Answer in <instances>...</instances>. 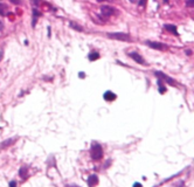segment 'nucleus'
I'll list each match as a JSON object with an SVG mask.
<instances>
[{"label":"nucleus","mask_w":194,"mask_h":187,"mask_svg":"<svg viewBox=\"0 0 194 187\" xmlns=\"http://www.w3.org/2000/svg\"><path fill=\"white\" fill-rule=\"evenodd\" d=\"M15 143V139L14 138H9V139H6L5 142H2L0 144V150H4V149H7L8 146H11L12 144Z\"/></svg>","instance_id":"nucleus-9"},{"label":"nucleus","mask_w":194,"mask_h":187,"mask_svg":"<svg viewBox=\"0 0 194 187\" xmlns=\"http://www.w3.org/2000/svg\"><path fill=\"white\" fill-rule=\"evenodd\" d=\"M72 187H79V186H72Z\"/></svg>","instance_id":"nucleus-29"},{"label":"nucleus","mask_w":194,"mask_h":187,"mask_svg":"<svg viewBox=\"0 0 194 187\" xmlns=\"http://www.w3.org/2000/svg\"><path fill=\"white\" fill-rule=\"evenodd\" d=\"M186 6L187 7H194V0H187L186 1Z\"/></svg>","instance_id":"nucleus-17"},{"label":"nucleus","mask_w":194,"mask_h":187,"mask_svg":"<svg viewBox=\"0 0 194 187\" xmlns=\"http://www.w3.org/2000/svg\"><path fill=\"white\" fill-rule=\"evenodd\" d=\"M145 45L149 46V47H151V48H153V49H157V50H164V49L167 48L164 43H161V42H154V41H146Z\"/></svg>","instance_id":"nucleus-6"},{"label":"nucleus","mask_w":194,"mask_h":187,"mask_svg":"<svg viewBox=\"0 0 194 187\" xmlns=\"http://www.w3.org/2000/svg\"><path fill=\"white\" fill-rule=\"evenodd\" d=\"M127 56H130L132 60H135L138 64H143V66H147V63L145 62L144 57H142V55H139L138 53L136 52H131V53H127Z\"/></svg>","instance_id":"nucleus-5"},{"label":"nucleus","mask_w":194,"mask_h":187,"mask_svg":"<svg viewBox=\"0 0 194 187\" xmlns=\"http://www.w3.org/2000/svg\"><path fill=\"white\" fill-rule=\"evenodd\" d=\"M98 2H104V1H113V0H97Z\"/></svg>","instance_id":"nucleus-25"},{"label":"nucleus","mask_w":194,"mask_h":187,"mask_svg":"<svg viewBox=\"0 0 194 187\" xmlns=\"http://www.w3.org/2000/svg\"><path fill=\"white\" fill-rule=\"evenodd\" d=\"M186 54H187V55H191V54H192V50H186Z\"/></svg>","instance_id":"nucleus-26"},{"label":"nucleus","mask_w":194,"mask_h":187,"mask_svg":"<svg viewBox=\"0 0 194 187\" xmlns=\"http://www.w3.org/2000/svg\"><path fill=\"white\" fill-rule=\"evenodd\" d=\"M27 172H28V170H27L26 167H21L20 171H19V174H20V177H21L22 179H26V178H27Z\"/></svg>","instance_id":"nucleus-15"},{"label":"nucleus","mask_w":194,"mask_h":187,"mask_svg":"<svg viewBox=\"0 0 194 187\" xmlns=\"http://www.w3.org/2000/svg\"><path fill=\"white\" fill-rule=\"evenodd\" d=\"M79 76H80V79H84V77H86V74H84V73H80Z\"/></svg>","instance_id":"nucleus-21"},{"label":"nucleus","mask_w":194,"mask_h":187,"mask_svg":"<svg viewBox=\"0 0 194 187\" xmlns=\"http://www.w3.org/2000/svg\"><path fill=\"white\" fill-rule=\"evenodd\" d=\"M97 183H98V177L96 174H93L88 178V186L89 187H95L97 185Z\"/></svg>","instance_id":"nucleus-10"},{"label":"nucleus","mask_w":194,"mask_h":187,"mask_svg":"<svg viewBox=\"0 0 194 187\" xmlns=\"http://www.w3.org/2000/svg\"><path fill=\"white\" fill-rule=\"evenodd\" d=\"M103 98L105 101H108V102H112V101H115L117 98V95L113 93L112 91H110V90H108V91H105L103 93Z\"/></svg>","instance_id":"nucleus-8"},{"label":"nucleus","mask_w":194,"mask_h":187,"mask_svg":"<svg viewBox=\"0 0 194 187\" xmlns=\"http://www.w3.org/2000/svg\"><path fill=\"white\" fill-rule=\"evenodd\" d=\"M146 1H147V0H139V1H138V5H139L140 7H144V6L146 5Z\"/></svg>","instance_id":"nucleus-18"},{"label":"nucleus","mask_w":194,"mask_h":187,"mask_svg":"<svg viewBox=\"0 0 194 187\" xmlns=\"http://www.w3.org/2000/svg\"><path fill=\"white\" fill-rule=\"evenodd\" d=\"M129 1H130V2H132V4H135V2H137L138 0H129Z\"/></svg>","instance_id":"nucleus-27"},{"label":"nucleus","mask_w":194,"mask_h":187,"mask_svg":"<svg viewBox=\"0 0 194 187\" xmlns=\"http://www.w3.org/2000/svg\"><path fill=\"white\" fill-rule=\"evenodd\" d=\"M41 15H42L41 12H40L38 8L33 7V9H32V27H33V28H35L36 22H38V19L41 18Z\"/></svg>","instance_id":"nucleus-7"},{"label":"nucleus","mask_w":194,"mask_h":187,"mask_svg":"<svg viewBox=\"0 0 194 187\" xmlns=\"http://www.w3.org/2000/svg\"><path fill=\"white\" fill-rule=\"evenodd\" d=\"M106 36L112 40H118V41H131L132 38L127 33L123 32H117V33H106Z\"/></svg>","instance_id":"nucleus-2"},{"label":"nucleus","mask_w":194,"mask_h":187,"mask_svg":"<svg viewBox=\"0 0 194 187\" xmlns=\"http://www.w3.org/2000/svg\"><path fill=\"white\" fill-rule=\"evenodd\" d=\"M2 56H4V52L1 50V52H0V61H1V59H2Z\"/></svg>","instance_id":"nucleus-24"},{"label":"nucleus","mask_w":194,"mask_h":187,"mask_svg":"<svg viewBox=\"0 0 194 187\" xmlns=\"http://www.w3.org/2000/svg\"><path fill=\"white\" fill-rule=\"evenodd\" d=\"M90 154H91V158H93L94 160H101V159L103 158V149H102V146H101L98 143H96V142H94V143L91 144Z\"/></svg>","instance_id":"nucleus-1"},{"label":"nucleus","mask_w":194,"mask_h":187,"mask_svg":"<svg viewBox=\"0 0 194 187\" xmlns=\"http://www.w3.org/2000/svg\"><path fill=\"white\" fill-rule=\"evenodd\" d=\"M9 187H16V183L15 181H11L9 183Z\"/></svg>","instance_id":"nucleus-20"},{"label":"nucleus","mask_w":194,"mask_h":187,"mask_svg":"<svg viewBox=\"0 0 194 187\" xmlns=\"http://www.w3.org/2000/svg\"><path fill=\"white\" fill-rule=\"evenodd\" d=\"M164 2H165V4H167V2H169V0H164Z\"/></svg>","instance_id":"nucleus-28"},{"label":"nucleus","mask_w":194,"mask_h":187,"mask_svg":"<svg viewBox=\"0 0 194 187\" xmlns=\"http://www.w3.org/2000/svg\"><path fill=\"white\" fill-rule=\"evenodd\" d=\"M117 11L115 7L112 6H108V5H104V6H101V16L103 19H108L110 16H112L113 14H116Z\"/></svg>","instance_id":"nucleus-3"},{"label":"nucleus","mask_w":194,"mask_h":187,"mask_svg":"<svg viewBox=\"0 0 194 187\" xmlns=\"http://www.w3.org/2000/svg\"><path fill=\"white\" fill-rule=\"evenodd\" d=\"M164 27H165V29H167L169 32H171L173 35H176V36L179 35L178 32H177V26H176V25H169V23H166Z\"/></svg>","instance_id":"nucleus-11"},{"label":"nucleus","mask_w":194,"mask_h":187,"mask_svg":"<svg viewBox=\"0 0 194 187\" xmlns=\"http://www.w3.org/2000/svg\"><path fill=\"white\" fill-rule=\"evenodd\" d=\"M88 59H89V61H91V62L96 61V60L99 59V53H98L97 50H93V52H90V53H89V55H88Z\"/></svg>","instance_id":"nucleus-12"},{"label":"nucleus","mask_w":194,"mask_h":187,"mask_svg":"<svg viewBox=\"0 0 194 187\" xmlns=\"http://www.w3.org/2000/svg\"><path fill=\"white\" fill-rule=\"evenodd\" d=\"M158 87H159V93H166V87L163 84V81L161 80H158Z\"/></svg>","instance_id":"nucleus-16"},{"label":"nucleus","mask_w":194,"mask_h":187,"mask_svg":"<svg viewBox=\"0 0 194 187\" xmlns=\"http://www.w3.org/2000/svg\"><path fill=\"white\" fill-rule=\"evenodd\" d=\"M7 5H5V4H2V2H0V15L1 16H6V13H7Z\"/></svg>","instance_id":"nucleus-14"},{"label":"nucleus","mask_w":194,"mask_h":187,"mask_svg":"<svg viewBox=\"0 0 194 187\" xmlns=\"http://www.w3.org/2000/svg\"><path fill=\"white\" fill-rule=\"evenodd\" d=\"M69 27H70L72 29L76 30V32H83V30H84L82 26H80L79 23H76V22H73V21H70V22H69Z\"/></svg>","instance_id":"nucleus-13"},{"label":"nucleus","mask_w":194,"mask_h":187,"mask_svg":"<svg viewBox=\"0 0 194 187\" xmlns=\"http://www.w3.org/2000/svg\"><path fill=\"white\" fill-rule=\"evenodd\" d=\"M50 35H52L50 34V27H48V38H50Z\"/></svg>","instance_id":"nucleus-23"},{"label":"nucleus","mask_w":194,"mask_h":187,"mask_svg":"<svg viewBox=\"0 0 194 187\" xmlns=\"http://www.w3.org/2000/svg\"><path fill=\"white\" fill-rule=\"evenodd\" d=\"M12 4H14V5H20V4H22V1L21 0H9Z\"/></svg>","instance_id":"nucleus-19"},{"label":"nucleus","mask_w":194,"mask_h":187,"mask_svg":"<svg viewBox=\"0 0 194 187\" xmlns=\"http://www.w3.org/2000/svg\"><path fill=\"white\" fill-rule=\"evenodd\" d=\"M133 187H143V186H142V184H139V183H135Z\"/></svg>","instance_id":"nucleus-22"},{"label":"nucleus","mask_w":194,"mask_h":187,"mask_svg":"<svg viewBox=\"0 0 194 187\" xmlns=\"http://www.w3.org/2000/svg\"><path fill=\"white\" fill-rule=\"evenodd\" d=\"M154 75H156L159 80H161L163 82H166V83H169V84H171V86H176L174 80H173L172 77L167 76L166 74H164V73H161V72H154Z\"/></svg>","instance_id":"nucleus-4"}]
</instances>
